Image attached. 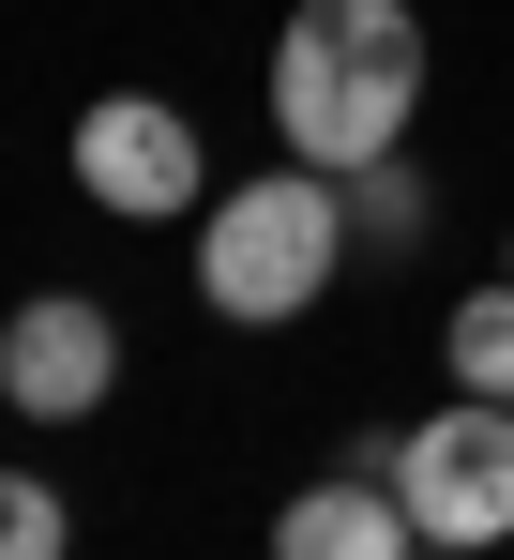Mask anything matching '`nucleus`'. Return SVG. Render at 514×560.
Returning a JSON list of instances; mask_svg holds the SVG:
<instances>
[{
  "label": "nucleus",
  "mask_w": 514,
  "mask_h": 560,
  "mask_svg": "<svg viewBox=\"0 0 514 560\" xmlns=\"http://www.w3.org/2000/svg\"><path fill=\"white\" fill-rule=\"evenodd\" d=\"M409 106H424V15L409 0H303L272 31V137L303 167H378L409 152Z\"/></svg>",
  "instance_id": "f257e3e1"
},
{
  "label": "nucleus",
  "mask_w": 514,
  "mask_h": 560,
  "mask_svg": "<svg viewBox=\"0 0 514 560\" xmlns=\"http://www.w3.org/2000/svg\"><path fill=\"white\" fill-rule=\"evenodd\" d=\"M334 273H348V183L303 167V152H288L272 183H227L197 212V288H212V318H243V334L303 318Z\"/></svg>",
  "instance_id": "f03ea898"
},
{
  "label": "nucleus",
  "mask_w": 514,
  "mask_h": 560,
  "mask_svg": "<svg viewBox=\"0 0 514 560\" xmlns=\"http://www.w3.org/2000/svg\"><path fill=\"white\" fill-rule=\"evenodd\" d=\"M394 500H409L424 546H500L514 530V409L500 394H454L439 424H409L394 440Z\"/></svg>",
  "instance_id": "7ed1b4c3"
},
{
  "label": "nucleus",
  "mask_w": 514,
  "mask_h": 560,
  "mask_svg": "<svg viewBox=\"0 0 514 560\" xmlns=\"http://www.w3.org/2000/svg\"><path fill=\"white\" fill-rule=\"evenodd\" d=\"M212 152H197V121L167 92H106L77 106V197L91 212H121V228H167V212H212Z\"/></svg>",
  "instance_id": "20e7f679"
},
{
  "label": "nucleus",
  "mask_w": 514,
  "mask_h": 560,
  "mask_svg": "<svg viewBox=\"0 0 514 560\" xmlns=\"http://www.w3.org/2000/svg\"><path fill=\"white\" fill-rule=\"evenodd\" d=\"M106 394H121V318L91 288H46L0 318V409L15 424H91Z\"/></svg>",
  "instance_id": "39448f33"
},
{
  "label": "nucleus",
  "mask_w": 514,
  "mask_h": 560,
  "mask_svg": "<svg viewBox=\"0 0 514 560\" xmlns=\"http://www.w3.org/2000/svg\"><path fill=\"white\" fill-rule=\"evenodd\" d=\"M409 500H394V469H334V485H303L288 515H272V560H409Z\"/></svg>",
  "instance_id": "423d86ee"
},
{
  "label": "nucleus",
  "mask_w": 514,
  "mask_h": 560,
  "mask_svg": "<svg viewBox=\"0 0 514 560\" xmlns=\"http://www.w3.org/2000/svg\"><path fill=\"white\" fill-rule=\"evenodd\" d=\"M424 243V167H348V258H409Z\"/></svg>",
  "instance_id": "0eeeda50"
},
{
  "label": "nucleus",
  "mask_w": 514,
  "mask_h": 560,
  "mask_svg": "<svg viewBox=\"0 0 514 560\" xmlns=\"http://www.w3.org/2000/svg\"><path fill=\"white\" fill-rule=\"evenodd\" d=\"M439 349H454V394H500V409H514V273H500V288H469Z\"/></svg>",
  "instance_id": "6e6552de"
},
{
  "label": "nucleus",
  "mask_w": 514,
  "mask_h": 560,
  "mask_svg": "<svg viewBox=\"0 0 514 560\" xmlns=\"http://www.w3.org/2000/svg\"><path fill=\"white\" fill-rule=\"evenodd\" d=\"M77 546V515H61V485H31V469H0V560H61Z\"/></svg>",
  "instance_id": "1a4fd4ad"
},
{
  "label": "nucleus",
  "mask_w": 514,
  "mask_h": 560,
  "mask_svg": "<svg viewBox=\"0 0 514 560\" xmlns=\"http://www.w3.org/2000/svg\"><path fill=\"white\" fill-rule=\"evenodd\" d=\"M409 560H469V546H409Z\"/></svg>",
  "instance_id": "9d476101"
},
{
  "label": "nucleus",
  "mask_w": 514,
  "mask_h": 560,
  "mask_svg": "<svg viewBox=\"0 0 514 560\" xmlns=\"http://www.w3.org/2000/svg\"><path fill=\"white\" fill-rule=\"evenodd\" d=\"M500 273H514V258H500Z\"/></svg>",
  "instance_id": "9b49d317"
}]
</instances>
